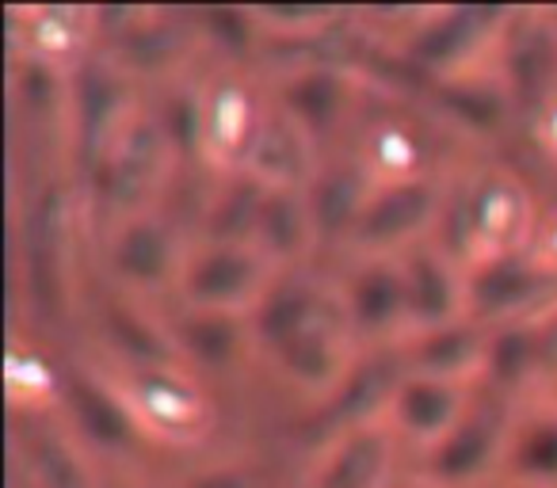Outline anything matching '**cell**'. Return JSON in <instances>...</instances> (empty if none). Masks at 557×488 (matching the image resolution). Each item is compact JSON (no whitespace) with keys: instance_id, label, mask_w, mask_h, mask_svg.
Listing matches in <instances>:
<instances>
[{"instance_id":"21","label":"cell","mask_w":557,"mask_h":488,"mask_svg":"<svg viewBox=\"0 0 557 488\" xmlns=\"http://www.w3.org/2000/svg\"><path fill=\"white\" fill-rule=\"evenodd\" d=\"M379 179L363 164L359 153H333L318 164V172L306 184L313 229H318V249H348V237L356 229L363 202Z\"/></svg>"},{"instance_id":"10","label":"cell","mask_w":557,"mask_h":488,"mask_svg":"<svg viewBox=\"0 0 557 488\" xmlns=\"http://www.w3.org/2000/svg\"><path fill=\"white\" fill-rule=\"evenodd\" d=\"M271 366L290 389H298L310 401L325 404L341 393V386L351 378L356 363L363 359V348L351 336L348 317H344L341 290L329 298V305L287 343H278L275 351H268Z\"/></svg>"},{"instance_id":"35","label":"cell","mask_w":557,"mask_h":488,"mask_svg":"<svg viewBox=\"0 0 557 488\" xmlns=\"http://www.w3.org/2000/svg\"><path fill=\"white\" fill-rule=\"evenodd\" d=\"M195 20H199V39H210L225 54H245L260 39L252 9H207L195 12Z\"/></svg>"},{"instance_id":"30","label":"cell","mask_w":557,"mask_h":488,"mask_svg":"<svg viewBox=\"0 0 557 488\" xmlns=\"http://www.w3.org/2000/svg\"><path fill=\"white\" fill-rule=\"evenodd\" d=\"M27 20L24 32H12V39L24 42L27 58H39L58 70H77L85 58L96 54V9H16Z\"/></svg>"},{"instance_id":"4","label":"cell","mask_w":557,"mask_h":488,"mask_svg":"<svg viewBox=\"0 0 557 488\" xmlns=\"http://www.w3.org/2000/svg\"><path fill=\"white\" fill-rule=\"evenodd\" d=\"M191 245L195 237L187 240L176 222L157 207L115 217L103 233V267L115 283V295L138 298V302L161 295L176 298Z\"/></svg>"},{"instance_id":"9","label":"cell","mask_w":557,"mask_h":488,"mask_svg":"<svg viewBox=\"0 0 557 488\" xmlns=\"http://www.w3.org/2000/svg\"><path fill=\"white\" fill-rule=\"evenodd\" d=\"M126 404L138 416L149 442L161 447H195L214 431V404L184 366H146L119 374Z\"/></svg>"},{"instance_id":"2","label":"cell","mask_w":557,"mask_h":488,"mask_svg":"<svg viewBox=\"0 0 557 488\" xmlns=\"http://www.w3.org/2000/svg\"><path fill=\"white\" fill-rule=\"evenodd\" d=\"M447 172H428L412 179H382L371 187L348 237V256H405L409 249L432 240L443 225V210L450 199Z\"/></svg>"},{"instance_id":"3","label":"cell","mask_w":557,"mask_h":488,"mask_svg":"<svg viewBox=\"0 0 557 488\" xmlns=\"http://www.w3.org/2000/svg\"><path fill=\"white\" fill-rule=\"evenodd\" d=\"M519 416V401L481 386L466 416L450 427L443 442L420 454L417 477L440 488H493L504 477L511 427Z\"/></svg>"},{"instance_id":"38","label":"cell","mask_w":557,"mask_h":488,"mask_svg":"<svg viewBox=\"0 0 557 488\" xmlns=\"http://www.w3.org/2000/svg\"><path fill=\"white\" fill-rule=\"evenodd\" d=\"M534 130H539V141H542V149H546V157H554L557 161V103H549V108L542 111V118L534 123Z\"/></svg>"},{"instance_id":"24","label":"cell","mask_w":557,"mask_h":488,"mask_svg":"<svg viewBox=\"0 0 557 488\" xmlns=\"http://www.w3.org/2000/svg\"><path fill=\"white\" fill-rule=\"evenodd\" d=\"M32 427H20L12 450H16V477L27 488H100L96 458L70 427L39 424V416H27Z\"/></svg>"},{"instance_id":"37","label":"cell","mask_w":557,"mask_h":488,"mask_svg":"<svg viewBox=\"0 0 557 488\" xmlns=\"http://www.w3.org/2000/svg\"><path fill=\"white\" fill-rule=\"evenodd\" d=\"M531 252L557 275V207L546 210V214H539V229H534Z\"/></svg>"},{"instance_id":"22","label":"cell","mask_w":557,"mask_h":488,"mask_svg":"<svg viewBox=\"0 0 557 488\" xmlns=\"http://www.w3.org/2000/svg\"><path fill=\"white\" fill-rule=\"evenodd\" d=\"M405 298H409V333L455 325L466 317V267L443 249L440 240H424L401 256Z\"/></svg>"},{"instance_id":"8","label":"cell","mask_w":557,"mask_h":488,"mask_svg":"<svg viewBox=\"0 0 557 488\" xmlns=\"http://www.w3.org/2000/svg\"><path fill=\"white\" fill-rule=\"evenodd\" d=\"M138 103L134 85L103 50L77 65L70 73V153L81 179L103 161L119 134L134 123Z\"/></svg>"},{"instance_id":"31","label":"cell","mask_w":557,"mask_h":488,"mask_svg":"<svg viewBox=\"0 0 557 488\" xmlns=\"http://www.w3.org/2000/svg\"><path fill=\"white\" fill-rule=\"evenodd\" d=\"M271 187L256 179L252 172H230L218 176L210 187V199L199 214V229L195 240H210V245H252V229L260 207L268 199Z\"/></svg>"},{"instance_id":"29","label":"cell","mask_w":557,"mask_h":488,"mask_svg":"<svg viewBox=\"0 0 557 488\" xmlns=\"http://www.w3.org/2000/svg\"><path fill=\"white\" fill-rule=\"evenodd\" d=\"M321 161H325V153H321L318 141H313L287 111H278L275 103H271L245 172H252V176L263 179L268 187H306Z\"/></svg>"},{"instance_id":"33","label":"cell","mask_w":557,"mask_h":488,"mask_svg":"<svg viewBox=\"0 0 557 488\" xmlns=\"http://www.w3.org/2000/svg\"><path fill=\"white\" fill-rule=\"evenodd\" d=\"M356 153L363 157V164L371 168V176L379 184L382 179H412L440 172L432 164V149L424 146V138L405 118H379L363 134V146Z\"/></svg>"},{"instance_id":"17","label":"cell","mask_w":557,"mask_h":488,"mask_svg":"<svg viewBox=\"0 0 557 488\" xmlns=\"http://www.w3.org/2000/svg\"><path fill=\"white\" fill-rule=\"evenodd\" d=\"M478 393H481V386H470V381H450V378H435V374L401 371L386 397L382 420L389 424V431L397 435L401 447L417 450V454H428L435 442L447 439L450 427L466 416V409H470Z\"/></svg>"},{"instance_id":"7","label":"cell","mask_w":557,"mask_h":488,"mask_svg":"<svg viewBox=\"0 0 557 488\" xmlns=\"http://www.w3.org/2000/svg\"><path fill=\"white\" fill-rule=\"evenodd\" d=\"M24 283L27 302L47 321L70 305V252H73V191L65 179L35 187L24 214Z\"/></svg>"},{"instance_id":"39","label":"cell","mask_w":557,"mask_h":488,"mask_svg":"<svg viewBox=\"0 0 557 488\" xmlns=\"http://www.w3.org/2000/svg\"><path fill=\"white\" fill-rule=\"evenodd\" d=\"M100 488H157V485H149V480H141V477H131V473H115V477H103Z\"/></svg>"},{"instance_id":"11","label":"cell","mask_w":557,"mask_h":488,"mask_svg":"<svg viewBox=\"0 0 557 488\" xmlns=\"http://www.w3.org/2000/svg\"><path fill=\"white\" fill-rule=\"evenodd\" d=\"M278 267L256 245H210L195 240L184 260L176 302L191 310H225L252 313L268 287L275 283Z\"/></svg>"},{"instance_id":"16","label":"cell","mask_w":557,"mask_h":488,"mask_svg":"<svg viewBox=\"0 0 557 488\" xmlns=\"http://www.w3.org/2000/svg\"><path fill=\"white\" fill-rule=\"evenodd\" d=\"M344 317L363 351L397 348L409 336V298H405L401 256L351 260L348 275L336 283Z\"/></svg>"},{"instance_id":"5","label":"cell","mask_w":557,"mask_h":488,"mask_svg":"<svg viewBox=\"0 0 557 488\" xmlns=\"http://www.w3.org/2000/svg\"><path fill=\"white\" fill-rule=\"evenodd\" d=\"M172 157H176V149H172L157 111H149V115L138 111L134 123L119 134V141L103 153V161L85 179L96 210L103 214V225L157 207L153 199L164 187Z\"/></svg>"},{"instance_id":"32","label":"cell","mask_w":557,"mask_h":488,"mask_svg":"<svg viewBox=\"0 0 557 488\" xmlns=\"http://www.w3.org/2000/svg\"><path fill=\"white\" fill-rule=\"evenodd\" d=\"M504 477L557 488V401H534L519 409L504 458Z\"/></svg>"},{"instance_id":"41","label":"cell","mask_w":557,"mask_h":488,"mask_svg":"<svg viewBox=\"0 0 557 488\" xmlns=\"http://www.w3.org/2000/svg\"><path fill=\"white\" fill-rule=\"evenodd\" d=\"M394 488H440V485H432V480H424V477H417V473H412V477H401V480H397Z\"/></svg>"},{"instance_id":"26","label":"cell","mask_w":557,"mask_h":488,"mask_svg":"<svg viewBox=\"0 0 557 488\" xmlns=\"http://www.w3.org/2000/svg\"><path fill=\"white\" fill-rule=\"evenodd\" d=\"M336 295V283H329L325 275H318L310 264L278 272L275 283L268 287V295L260 298L248 321H252V340L256 348L268 355L278 343H287L295 333H302L313 317L329 305V298Z\"/></svg>"},{"instance_id":"12","label":"cell","mask_w":557,"mask_h":488,"mask_svg":"<svg viewBox=\"0 0 557 488\" xmlns=\"http://www.w3.org/2000/svg\"><path fill=\"white\" fill-rule=\"evenodd\" d=\"M549 305H557V275L531 249L466 267V317L478 325L504 328Z\"/></svg>"},{"instance_id":"1","label":"cell","mask_w":557,"mask_h":488,"mask_svg":"<svg viewBox=\"0 0 557 488\" xmlns=\"http://www.w3.org/2000/svg\"><path fill=\"white\" fill-rule=\"evenodd\" d=\"M534 229H539V210L527 184L511 168L485 164L450 179V199L435 240L462 267H473L481 260L527 252Z\"/></svg>"},{"instance_id":"18","label":"cell","mask_w":557,"mask_h":488,"mask_svg":"<svg viewBox=\"0 0 557 488\" xmlns=\"http://www.w3.org/2000/svg\"><path fill=\"white\" fill-rule=\"evenodd\" d=\"M62 412L70 431L92 450L96 458H131L149 447L138 416L126 404L115 378H100L88 371H65Z\"/></svg>"},{"instance_id":"23","label":"cell","mask_w":557,"mask_h":488,"mask_svg":"<svg viewBox=\"0 0 557 488\" xmlns=\"http://www.w3.org/2000/svg\"><path fill=\"white\" fill-rule=\"evenodd\" d=\"M169 333L180 363L191 374H230L256 348L248 313L180 305L169 317Z\"/></svg>"},{"instance_id":"36","label":"cell","mask_w":557,"mask_h":488,"mask_svg":"<svg viewBox=\"0 0 557 488\" xmlns=\"http://www.w3.org/2000/svg\"><path fill=\"white\" fill-rule=\"evenodd\" d=\"M180 488H256V480L245 465L222 462V465H207V470H195L187 480H180Z\"/></svg>"},{"instance_id":"15","label":"cell","mask_w":557,"mask_h":488,"mask_svg":"<svg viewBox=\"0 0 557 488\" xmlns=\"http://www.w3.org/2000/svg\"><path fill=\"white\" fill-rule=\"evenodd\" d=\"M271 103L260 100L252 80L237 73H218L202 85V118H199V161L214 176L245 172L256 138L263 130Z\"/></svg>"},{"instance_id":"6","label":"cell","mask_w":557,"mask_h":488,"mask_svg":"<svg viewBox=\"0 0 557 488\" xmlns=\"http://www.w3.org/2000/svg\"><path fill=\"white\" fill-rule=\"evenodd\" d=\"M516 9H432L420 12V24L409 27L397 47L409 70L428 80H450L466 73H481V58H496L504 32Z\"/></svg>"},{"instance_id":"13","label":"cell","mask_w":557,"mask_h":488,"mask_svg":"<svg viewBox=\"0 0 557 488\" xmlns=\"http://www.w3.org/2000/svg\"><path fill=\"white\" fill-rule=\"evenodd\" d=\"M115 32H103V54L126 77H176L199 39L195 12L172 9H108Z\"/></svg>"},{"instance_id":"20","label":"cell","mask_w":557,"mask_h":488,"mask_svg":"<svg viewBox=\"0 0 557 488\" xmlns=\"http://www.w3.org/2000/svg\"><path fill=\"white\" fill-rule=\"evenodd\" d=\"M271 103L278 111H287L325 149V141L333 138L336 126L356 103V73H351V65H341L333 58H306L275 80Z\"/></svg>"},{"instance_id":"19","label":"cell","mask_w":557,"mask_h":488,"mask_svg":"<svg viewBox=\"0 0 557 488\" xmlns=\"http://www.w3.org/2000/svg\"><path fill=\"white\" fill-rule=\"evenodd\" d=\"M401 450L405 447L382 416L325 435V447L313 458L310 488H394L401 480Z\"/></svg>"},{"instance_id":"25","label":"cell","mask_w":557,"mask_h":488,"mask_svg":"<svg viewBox=\"0 0 557 488\" xmlns=\"http://www.w3.org/2000/svg\"><path fill=\"white\" fill-rule=\"evenodd\" d=\"M488 340H493V333H488L485 325L462 317V321H455V325L428 328V333H409L394 351H397V359H401V371L435 374V378L481 386L485 363H488Z\"/></svg>"},{"instance_id":"14","label":"cell","mask_w":557,"mask_h":488,"mask_svg":"<svg viewBox=\"0 0 557 488\" xmlns=\"http://www.w3.org/2000/svg\"><path fill=\"white\" fill-rule=\"evenodd\" d=\"M493 62L516 115L539 123L542 111L557 103V24L549 12L516 9Z\"/></svg>"},{"instance_id":"34","label":"cell","mask_w":557,"mask_h":488,"mask_svg":"<svg viewBox=\"0 0 557 488\" xmlns=\"http://www.w3.org/2000/svg\"><path fill=\"white\" fill-rule=\"evenodd\" d=\"M4 386H9V404L27 416L62 409L65 397V371H58L42 351L12 343L4 359Z\"/></svg>"},{"instance_id":"27","label":"cell","mask_w":557,"mask_h":488,"mask_svg":"<svg viewBox=\"0 0 557 488\" xmlns=\"http://www.w3.org/2000/svg\"><path fill=\"white\" fill-rule=\"evenodd\" d=\"M103 343L115 351L123 371H146V366H184L169 333V317H157L146 302L126 295H111L100 313Z\"/></svg>"},{"instance_id":"28","label":"cell","mask_w":557,"mask_h":488,"mask_svg":"<svg viewBox=\"0 0 557 488\" xmlns=\"http://www.w3.org/2000/svg\"><path fill=\"white\" fill-rule=\"evenodd\" d=\"M252 245L278 272L310 264L313 252L321 249L310 217V202H306V187H271L260 207V217H256Z\"/></svg>"},{"instance_id":"40","label":"cell","mask_w":557,"mask_h":488,"mask_svg":"<svg viewBox=\"0 0 557 488\" xmlns=\"http://www.w3.org/2000/svg\"><path fill=\"white\" fill-rule=\"evenodd\" d=\"M493 488H554V485H539V480H516V477H500Z\"/></svg>"}]
</instances>
